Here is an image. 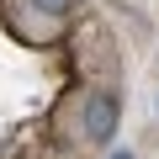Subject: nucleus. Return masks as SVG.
I'll list each match as a JSON object with an SVG mask.
<instances>
[{
  "mask_svg": "<svg viewBox=\"0 0 159 159\" xmlns=\"http://www.w3.org/2000/svg\"><path fill=\"white\" fill-rule=\"evenodd\" d=\"M80 127H85V143H106V138L117 133V96H111V90H96V96H85Z\"/></svg>",
  "mask_w": 159,
  "mask_h": 159,
  "instance_id": "f257e3e1",
  "label": "nucleus"
},
{
  "mask_svg": "<svg viewBox=\"0 0 159 159\" xmlns=\"http://www.w3.org/2000/svg\"><path fill=\"white\" fill-rule=\"evenodd\" d=\"M37 11H48V16H64V11H74V0H32Z\"/></svg>",
  "mask_w": 159,
  "mask_h": 159,
  "instance_id": "f03ea898",
  "label": "nucleus"
},
{
  "mask_svg": "<svg viewBox=\"0 0 159 159\" xmlns=\"http://www.w3.org/2000/svg\"><path fill=\"white\" fill-rule=\"evenodd\" d=\"M111 159H133V154H111Z\"/></svg>",
  "mask_w": 159,
  "mask_h": 159,
  "instance_id": "7ed1b4c3",
  "label": "nucleus"
}]
</instances>
